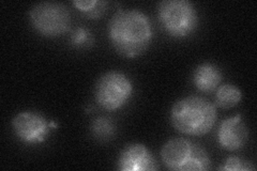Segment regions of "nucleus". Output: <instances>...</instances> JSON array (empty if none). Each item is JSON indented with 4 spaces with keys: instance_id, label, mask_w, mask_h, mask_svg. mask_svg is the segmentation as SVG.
<instances>
[{
    "instance_id": "nucleus-9",
    "label": "nucleus",
    "mask_w": 257,
    "mask_h": 171,
    "mask_svg": "<svg viewBox=\"0 0 257 171\" xmlns=\"http://www.w3.org/2000/svg\"><path fill=\"white\" fill-rule=\"evenodd\" d=\"M248 139V129L242 120V116L224 120L218 129V141L223 149L238 151L242 149Z\"/></svg>"
},
{
    "instance_id": "nucleus-16",
    "label": "nucleus",
    "mask_w": 257,
    "mask_h": 171,
    "mask_svg": "<svg viewBox=\"0 0 257 171\" xmlns=\"http://www.w3.org/2000/svg\"><path fill=\"white\" fill-rule=\"evenodd\" d=\"M107 5L108 4L106 2H98L96 3V5L93 7V9L86 15L89 19H99L100 16L104 13V11L106 10Z\"/></svg>"
},
{
    "instance_id": "nucleus-10",
    "label": "nucleus",
    "mask_w": 257,
    "mask_h": 171,
    "mask_svg": "<svg viewBox=\"0 0 257 171\" xmlns=\"http://www.w3.org/2000/svg\"><path fill=\"white\" fill-rule=\"evenodd\" d=\"M223 75L221 70L212 63H203L193 72L192 80L200 92H213L218 89Z\"/></svg>"
},
{
    "instance_id": "nucleus-7",
    "label": "nucleus",
    "mask_w": 257,
    "mask_h": 171,
    "mask_svg": "<svg viewBox=\"0 0 257 171\" xmlns=\"http://www.w3.org/2000/svg\"><path fill=\"white\" fill-rule=\"evenodd\" d=\"M12 128L15 136L26 144L44 142L50 135L51 122L42 115L34 111H22L12 120Z\"/></svg>"
},
{
    "instance_id": "nucleus-11",
    "label": "nucleus",
    "mask_w": 257,
    "mask_h": 171,
    "mask_svg": "<svg viewBox=\"0 0 257 171\" xmlns=\"http://www.w3.org/2000/svg\"><path fill=\"white\" fill-rule=\"evenodd\" d=\"M241 100H242V92L234 85H222L218 87L215 91V104L220 108L228 109L235 107Z\"/></svg>"
},
{
    "instance_id": "nucleus-2",
    "label": "nucleus",
    "mask_w": 257,
    "mask_h": 171,
    "mask_svg": "<svg viewBox=\"0 0 257 171\" xmlns=\"http://www.w3.org/2000/svg\"><path fill=\"white\" fill-rule=\"evenodd\" d=\"M218 112L212 103L191 95L177 101L171 110V121L177 131L190 136H203L213 128Z\"/></svg>"
},
{
    "instance_id": "nucleus-5",
    "label": "nucleus",
    "mask_w": 257,
    "mask_h": 171,
    "mask_svg": "<svg viewBox=\"0 0 257 171\" xmlns=\"http://www.w3.org/2000/svg\"><path fill=\"white\" fill-rule=\"evenodd\" d=\"M133 94V84L122 72L103 74L95 85V100L102 108L114 111L122 108Z\"/></svg>"
},
{
    "instance_id": "nucleus-8",
    "label": "nucleus",
    "mask_w": 257,
    "mask_h": 171,
    "mask_svg": "<svg viewBox=\"0 0 257 171\" xmlns=\"http://www.w3.org/2000/svg\"><path fill=\"white\" fill-rule=\"evenodd\" d=\"M117 169L121 171H151L158 170L159 165L146 145L130 143L120 152Z\"/></svg>"
},
{
    "instance_id": "nucleus-4",
    "label": "nucleus",
    "mask_w": 257,
    "mask_h": 171,
    "mask_svg": "<svg viewBox=\"0 0 257 171\" xmlns=\"http://www.w3.org/2000/svg\"><path fill=\"white\" fill-rule=\"evenodd\" d=\"M158 15L165 31L176 39L189 37L198 25L195 7L188 0H165L160 3Z\"/></svg>"
},
{
    "instance_id": "nucleus-14",
    "label": "nucleus",
    "mask_w": 257,
    "mask_h": 171,
    "mask_svg": "<svg viewBox=\"0 0 257 171\" xmlns=\"http://www.w3.org/2000/svg\"><path fill=\"white\" fill-rule=\"evenodd\" d=\"M71 43L75 47H88L93 43V38L87 28L79 27L72 34Z\"/></svg>"
},
{
    "instance_id": "nucleus-3",
    "label": "nucleus",
    "mask_w": 257,
    "mask_h": 171,
    "mask_svg": "<svg viewBox=\"0 0 257 171\" xmlns=\"http://www.w3.org/2000/svg\"><path fill=\"white\" fill-rule=\"evenodd\" d=\"M161 156L165 167L170 170L203 171L211 169V160L207 151L187 138H173L168 140L163 145Z\"/></svg>"
},
{
    "instance_id": "nucleus-1",
    "label": "nucleus",
    "mask_w": 257,
    "mask_h": 171,
    "mask_svg": "<svg viewBox=\"0 0 257 171\" xmlns=\"http://www.w3.org/2000/svg\"><path fill=\"white\" fill-rule=\"evenodd\" d=\"M107 35L116 52L126 58H135L148 50L154 38L151 22L139 10H119L107 26Z\"/></svg>"
},
{
    "instance_id": "nucleus-6",
    "label": "nucleus",
    "mask_w": 257,
    "mask_h": 171,
    "mask_svg": "<svg viewBox=\"0 0 257 171\" xmlns=\"http://www.w3.org/2000/svg\"><path fill=\"white\" fill-rule=\"evenodd\" d=\"M31 26L43 37L56 38L66 34L71 26L68 8L57 3H41L29 12Z\"/></svg>"
},
{
    "instance_id": "nucleus-12",
    "label": "nucleus",
    "mask_w": 257,
    "mask_h": 171,
    "mask_svg": "<svg viewBox=\"0 0 257 171\" xmlns=\"http://www.w3.org/2000/svg\"><path fill=\"white\" fill-rule=\"evenodd\" d=\"M91 133L96 140L109 141L116 134L115 123L105 117L96 118L91 124Z\"/></svg>"
},
{
    "instance_id": "nucleus-13",
    "label": "nucleus",
    "mask_w": 257,
    "mask_h": 171,
    "mask_svg": "<svg viewBox=\"0 0 257 171\" xmlns=\"http://www.w3.org/2000/svg\"><path fill=\"white\" fill-rule=\"evenodd\" d=\"M256 167L244 158L238 156H229L225 159L224 164L219 168V170H227V171H251L255 170Z\"/></svg>"
},
{
    "instance_id": "nucleus-15",
    "label": "nucleus",
    "mask_w": 257,
    "mask_h": 171,
    "mask_svg": "<svg viewBox=\"0 0 257 171\" xmlns=\"http://www.w3.org/2000/svg\"><path fill=\"white\" fill-rule=\"evenodd\" d=\"M96 3H98V0H74L73 5L80 12L88 14L93 9Z\"/></svg>"
}]
</instances>
